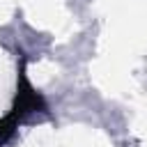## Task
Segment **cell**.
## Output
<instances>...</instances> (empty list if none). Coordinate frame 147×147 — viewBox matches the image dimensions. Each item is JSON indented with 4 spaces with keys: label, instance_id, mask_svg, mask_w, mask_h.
<instances>
[{
    "label": "cell",
    "instance_id": "7a4b0ae2",
    "mask_svg": "<svg viewBox=\"0 0 147 147\" xmlns=\"http://www.w3.org/2000/svg\"><path fill=\"white\" fill-rule=\"evenodd\" d=\"M18 124H21V122H18L11 113H7L5 117H0V147H5V145L14 138V133H16Z\"/></svg>",
    "mask_w": 147,
    "mask_h": 147
},
{
    "label": "cell",
    "instance_id": "6da1fadb",
    "mask_svg": "<svg viewBox=\"0 0 147 147\" xmlns=\"http://www.w3.org/2000/svg\"><path fill=\"white\" fill-rule=\"evenodd\" d=\"M48 106L44 101V96L32 87V83L28 80L25 76V60H21V69H18V80H16V96H14V103H11V115L23 122L25 117L34 115V113H46Z\"/></svg>",
    "mask_w": 147,
    "mask_h": 147
}]
</instances>
